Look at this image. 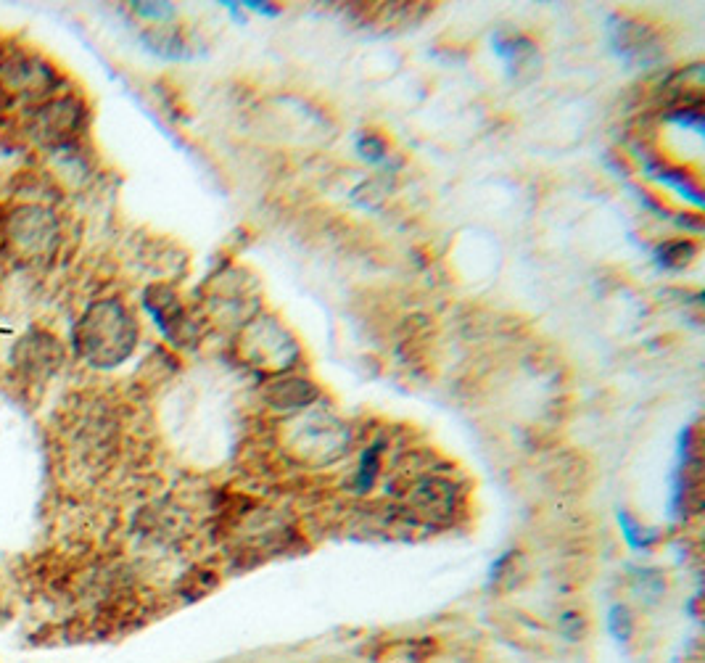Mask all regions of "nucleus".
Instances as JSON below:
<instances>
[{
	"instance_id": "nucleus-7",
	"label": "nucleus",
	"mask_w": 705,
	"mask_h": 663,
	"mask_svg": "<svg viewBox=\"0 0 705 663\" xmlns=\"http://www.w3.org/2000/svg\"><path fill=\"white\" fill-rule=\"evenodd\" d=\"M270 399L278 407H304L315 399V389L304 381H286L270 389Z\"/></svg>"
},
{
	"instance_id": "nucleus-5",
	"label": "nucleus",
	"mask_w": 705,
	"mask_h": 663,
	"mask_svg": "<svg viewBox=\"0 0 705 663\" xmlns=\"http://www.w3.org/2000/svg\"><path fill=\"white\" fill-rule=\"evenodd\" d=\"M59 362H61L59 341L53 339L51 333L32 331L16 344L14 365L19 370H24V373H30V376H45V373H53Z\"/></svg>"
},
{
	"instance_id": "nucleus-6",
	"label": "nucleus",
	"mask_w": 705,
	"mask_h": 663,
	"mask_svg": "<svg viewBox=\"0 0 705 663\" xmlns=\"http://www.w3.org/2000/svg\"><path fill=\"white\" fill-rule=\"evenodd\" d=\"M412 502L423 516H447L452 508V487L439 479H428L412 492Z\"/></svg>"
},
{
	"instance_id": "nucleus-3",
	"label": "nucleus",
	"mask_w": 705,
	"mask_h": 663,
	"mask_svg": "<svg viewBox=\"0 0 705 663\" xmlns=\"http://www.w3.org/2000/svg\"><path fill=\"white\" fill-rule=\"evenodd\" d=\"M85 122V109L77 98H51L32 114L30 133L43 146H64L67 140L80 133Z\"/></svg>"
},
{
	"instance_id": "nucleus-8",
	"label": "nucleus",
	"mask_w": 705,
	"mask_h": 663,
	"mask_svg": "<svg viewBox=\"0 0 705 663\" xmlns=\"http://www.w3.org/2000/svg\"><path fill=\"white\" fill-rule=\"evenodd\" d=\"M610 632L616 634V640H629V634H632V616H629V611L626 608H613V613H610Z\"/></svg>"
},
{
	"instance_id": "nucleus-1",
	"label": "nucleus",
	"mask_w": 705,
	"mask_h": 663,
	"mask_svg": "<svg viewBox=\"0 0 705 663\" xmlns=\"http://www.w3.org/2000/svg\"><path fill=\"white\" fill-rule=\"evenodd\" d=\"M74 347L93 368H114L133 352L138 331L119 302H96L74 325Z\"/></svg>"
},
{
	"instance_id": "nucleus-9",
	"label": "nucleus",
	"mask_w": 705,
	"mask_h": 663,
	"mask_svg": "<svg viewBox=\"0 0 705 663\" xmlns=\"http://www.w3.org/2000/svg\"><path fill=\"white\" fill-rule=\"evenodd\" d=\"M560 632L566 634L568 640H579L581 634H584V621L576 613H566L563 621H560Z\"/></svg>"
},
{
	"instance_id": "nucleus-2",
	"label": "nucleus",
	"mask_w": 705,
	"mask_h": 663,
	"mask_svg": "<svg viewBox=\"0 0 705 663\" xmlns=\"http://www.w3.org/2000/svg\"><path fill=\"white\" fill-rule=\"evenodd\" d=\"M8 246L22 259H48L59 244V222L43 207H19L6 220Z\"/></svg>"
},
{
	"instance_id": "nucleus-4",
	"label": "nucleus",
	"mask_w": 705,
	"mask_h": 663,
	"mask_svg": "<svg viewBox=\"0 0 705 663\" xmlns=\"http://www.w3.org/2000/svg\"><path fill=\"white\" fill-rule=\"evenodd\" d=\"M56 82L59 80H56L53 69L30 53H19V56H11L0 64V88L6 90V96H45L56 88Z\"/></svg>"
}]
</instances>
